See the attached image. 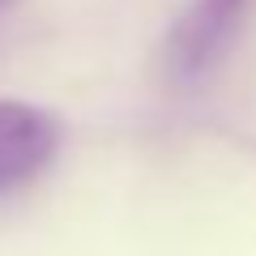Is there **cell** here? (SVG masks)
<instances>
[{
	"label": "cell",
	"mask_w": 256,
	"mask_h": 256,
	"mask_svg": "<svg viewBox=\"0 0 256 256\" xmlns=\"http://www.w3.org/2000/svg\"><path fill=\"white\" fill-rule=\"evenodd\" d=\"M248 9H252V0H188L162 47L171 82H180V86L201 82L226 56V47L235 43Z\"/></svg>",
	"instance_id": "1"
},
{
	"label": "cell",
	"mask_w": 256,
	"mask_h": 256,
	"mask_svg": "<svg viewBox=\"0 0 256 256\" xmlns=\"http://www.w3.org/2000/svg\"><path fill=\"white\" fill-rule=\"evenodd\" d=\"M60 146V124L52 111L18 98H0V192L30 184Z\"/></svg>",
	"instance_id": "2"
},
{
	"label": "cell",
	"mask_w": 256,
	"mask_h": 256,
	"mask_svg": "<svg viewBox=\"0 0 256 256\" xmlns=\"http://www.w3.org/2000/svg\"><path fill=\"white\" fill-rule=\"evenodd\" d=\"M0 4H4V0H0Z\"/></svg>",
	"instance_id": "3"
}]
</instances>
